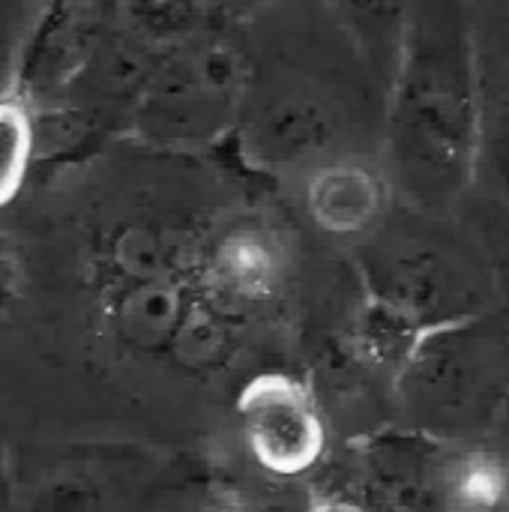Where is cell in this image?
Here are the masks:
<instances>
[{"label":"cell","instance_id":"e0dca14e","mask_svg":"<svg viewBox=\"0 0 509 512\" xmlns=\"http://www.w3.org/2000/svg\"><path fill=\"white\" fill-rule=\"evenodd\" d=\"M219 512H246V510H237V507H225V510H219Z\"/></svg>","mask_w":509,"mask_h":512},{"label":"cell","instance_id":"7c38bea8","mask_svg":"<svg viewBox=\"0 0 509 512\" xmlns=\"http://www.w3.org/2000/svg\"><path fill=\"white\" fill-rule=\"evenodd\" d=\"M225 18L210 0H123L120 24L147 48L168 54L171 48L207 33Z\"/></svg>","mask_w":509,"mask_h":512},{"label":"cell","instance_id":"4fadbf2b","mask_svg":"<svg viewBox=\"0 0 509 512\" xmlns=\"http://www.w3.org/2000/svg\"><path fill=\"white\" fill-rule=\"evenodd\" d=\"M36 168V123L30 105L3 87L0 99V201L15 204Z\"/></svg>","mask_w":509,"mask_h":512},{"label":"cell","instance_id":"277c9868","mask_svg":"<svg viewBox=\"0 0 509 512\" xmlns=\"http://www.w3.org/2000/svg\"><path fill=\"white\" fill-rule=\"evenodd\" d=\"M255 72L258 54L246 27L231 21L210 27L159 60L129 138L180 153H204L231 141Z\"/></svg>","mask_w":509,"mask_h":512},{"label":"cell","instance_id":"52a82bcc","mask_svg":"<svg viewBox=\"0 0 509 512\" xmlns=\"http://www.w3.org/2000/svg\"><path fill=\"white\" fill-rule=\"evenodd\" d=\"M123 0H42L3 87L27 105L69 93L120 24Z\"/></svg>","mask_w":509,"mask_h":512},{"label":"cell","instance_id":"6da1fadb","mask_svg":"<svg viewBox=\"0 0 509 512\" xmlns=\"http://www.w3.org/2000/svg\"><path fill=\"white\" fill-rule=\"evenodd\" d=\"M477 0H417L384 99L381 153L402 204L462 213L480 150Z\"/></svg>","mask_w":509,"mask_h":512},{"label":"cell","instance_id":"5b68a950","mask_svg":"<svg viewBox=\"0 0 509 512\" xmlns=\"http://www.w3.org/2000/svg\"><path fill=\"white\" fill-rule=\"evenodd\" d=\"M348 117L339 99L297 72H255L234 132L240 156L261 174L294 183L315 162L345 150Z\"/></svg>","mask_w":509,"mask_h":512},{"label":"cell","instance_id":"30bf717a","mask_svg":"<svg viewBox=\"0 0 509 512\" xmlns=\"http://www.w3.org/2000/svg\"><path fill=\"white\" fill-rule=\"evenodd\" d=\"M324 6L363 69V78L384 102L405 51L417 0H324Z\"/></svg>","mask_w":509,"mask_h":512},{"label":"cell","instance_id":"2e32d148","mask_svg":"<svg viewBox=\"0 0 509 512\" xmlns=\"http://www.w3.org/2000/svg\"><path fill=\"white\" fill-rule=\"evenodd\" d=\"M315 512H357L354 507H348V504H327V507H321V510Z\"/></svg>","mask_w":509,"mask_h":512},{"label":"cell","instance_id":"9a60e30c","mask_svg":"<svg viewBox=\"0 0 509 512\" xmlns=\"http://www.w3.org/2000/svg\"><path fill=\"white\" fill-rule=\"evenodd\" d=\"M492 441H498L501 447H507L509 450V399H507V408H504V414H501V420H498V429H495Z\"/></svg>","mask_w":509,"mask_h":512},{"label":"cell","instance_id":"5bb4252c","mask_svg":"<svg viewBox=\"0 0 509 512\" xmlns=\"http://www.w3.org/2000/svg\"><path fill=\"white\" fill-rule=\"evenodd\" d=\"M279 0H210V6L231 24H249L255 21L264 9L276 6Z\"/></svg>","mask_w":509,"mask_h":512},{"label":"cell","instance_id":"8fae6325","mask_svg":"<svg viewBox=\"0 0 509 512\" xmlns=\"http://www.w3.org/2000/svg\"><path fill=\"white\" fill-rule=\"evenodd\" d=\"M441 512H509V450L492 438L459 441L429 459Z\"/></svg>","mask_w":509,"mask_h":512},{"label":"cell","instance_id":"7a4b0ae2","mask_svg":"<svg viewBox=\"0 0 509 512\" xmlns=\"http://www.w3.org/2000/svg\"><path fill=\"white\" fill-rule=\"evenodd\" d=\"M363 294L429 333L498 309L504 276L462 213L399 204L390 222L351 249Z\"/></svg>","mask_w":509,"mask_h":512},{"label":"cell","instance_id":"8992f818","mask_svg":"<svg viewBox=\"0 0 509 512\" xmlns=\"http://www.w3.org/2000/svg\"><path fill=\"white\" fill-rule=\"evenodd\" d=\"M480 150L462 216L509 282V0H477Z\"/></svg>","mask_w":509,"mask_h":512},{"label":"cell","instance_id":"ba28073f","mask_svg":"<svg viewBox=\"0 0 509 512\" xmlns=\"http://www.w3.org/2000/svg\"><path fill=\"white\" fill-rule=\"evenodd\" d=\"M294 186L303 222L315 234L351 249L375 237L402 204L381 150H336L300 174Z\"/></svg>","mask_w":509,"mask_h":512},{"label":"cell","instance_id":"3957f363","mask_svg":"<svg viewBox=\"0 0 509 512\" xmlns=\"http://www.w3.org/2000/svg\"><path fill=\"white\" fill-rule=\"evenodd\" d=\"M396 393L402 417L432 441L492 438L509 399V309L423 333Z\"/></svg>","mask_w":509,"mask_h":512},{"label":"cell","instance_id":"9c48e42d","mask_svg":"<svg viewBox=\"0 0 509 512\" xmlns=\"http://www.w3.org/2000/svg\"><path fill=\"white\" fill-rule=\"evenodd\" d=\"M252 459L276 477L312 471L327 447V429L303 381L285 372L258 375L237 402Z\"/></svg>","mask_w":509,"mask_h":512}]
</instances>
